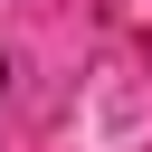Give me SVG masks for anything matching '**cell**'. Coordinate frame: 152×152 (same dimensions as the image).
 Returning a JSON list of instances; mask_svg holds the SVG:
<instances>
[{
    "instance_id": "1",
    "label": "cell",
    "mask_w": 152,
    "mask_h": 152,
    "mask_svg": "<svg viewBox=\"0 0 152 152\" xmlns=\"http://www.w3.org/2000/svg\"><path fill=\"white\" fill-rule=\"evenodd\" d=\"M0 86H10V66H0Z\"/></svg>"
}]
</instances>
